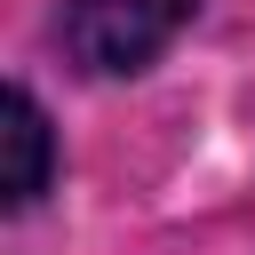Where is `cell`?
Masks as SVG:
<instances>
[{"label": "cell", "instance_id": "obj_1", "mask_svg": "<svg viewBox=\"0 0 255 255\" xmlns=\"http://www.w3.org/2000/svg\"><path fill=\"white\" fill-rule=\"evenodd\" d=\"M191 8L199 0H80L72 8V56L88 72H135L191 24Z\"/></svg>", "mask_w": 255, "mask_h": 255}, {"label": "cell", "instance_id": "obj_2", "mask_svg": "<svg viewBox=\"0 0 255 255\" xmlns=\"http://www.w3.org/2000/svg\"><path fill=\"white\" fill-rule=\"evenodd\" d=\"M48 191V120H40V104L16 88L8 96V199L24 207V199H40Z\"/></svg>", "mask_w": 255, "mask_h": 255}]
</instances>
